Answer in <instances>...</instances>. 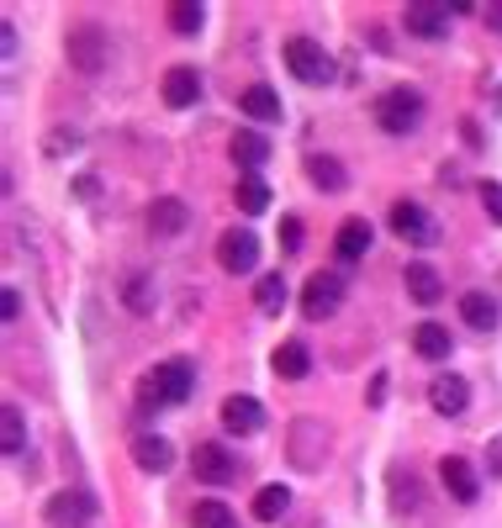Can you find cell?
<instances>
[{"mask_svg":"<svg viewBox=\"0 0 502 528\" xmlns=\"http://www.w3.org/2000/svg\"><path fill=\"white\" fill-rule=\"evenodd\" d=\"M191 391H196V370H191V360H164V365H154L138 381V402L143 407H180V402H191Z\"/></svg>","mask_w":502,"mask_h":528,"instance_id":"6da1fadb","label":"cell"},{"mask_svg":"<svg viewBox=\"0 0 502 528\" xmlns=\"http://www.w3.org/2000/svg\"><path fill=\"white\" fill-rule=\"evenodd\" d=\"M376 122H381V132H392V138H407V132L423 122V96L413 85L386 90V96L376 101Z\"/></svg>","mask_w":502,"mask_h":528,"instance_id":"7a4b0ae2","label":"cell"},{"mask_svg":"<svg viewBox=\"0 0 502 528\" xmlns=\"http://www.w3.org/2000/svg\"><path fill=\"white\" fill-rule=\"evenodd\" d=\"M286 69L307 85H333V74H339L333 59H328V48H318L312 37H291L286 43Z\"/></svg>","mask_w":502,"mask_h":528,"instance_id":"3957f363","label":"cell"},{"mask_svg":"<svg viewBox=\"0 0 502 528\" xmlns=\"http://www.w3.org/2000/svg\"><path fill=\"white\" fill-rule=\"evenodd\" d=\"M392 233H397L402 243H413V249H429V243L439 238V222L423 212L418 201H397V206H392Z\"/></svg>","mask_w":502,"mask_h":528,"instance_id":"277c9868","label":"cell"},{"mask_svg":"<svg viewBox=\"0 0 502 528\" xmlns=\"http://www.w3.org/2000/svg\"><path fill=\"white\" fill-rule=\"evenodd\" d=\"M254 259H259V238L249 228H228L217 238V264L228 275H249L254 270Z\"/></svg>","mask_w":502,"mask_h":528,"instance_id":"5b68a950","label":"cell"},{"mask_svg":"<svg viewBox=\"0 0 502 528\" xmlns=\"http://www.w3.org/2000/svg\"><path fill=\"white\" fill-rule=\"evenodd\" d=\"M339 307H344V280L339 275H312L302 286V312L312 323H323V317H333Z\"/></svg>","mask_w":502,"mask_h":528,"instance_id":"8992f818","label":"cell"},{"mask_svg":"<svg viewBox=\"0 0 502 528\" xmlns=\"http://www.w3.org/2000/svg\"><path fill=\"white\" fill-rule=\"evenodd\" d=\"M191 470H196V481H207V486H228L238 476V460L222 444H196L191 449Z\"/></svg>","mask_w":502,"mask_h":528,"instance_id":"52a82bcc","label":"cell"},{"mask_svg":"<svg viewBox=\"0 0 502 528\" xmlns=\"http://www.w3.org/2000/svg\"><path fill=\"white\" fill-rule=\"evenodd\" d=\"M450 16H455V6H444V0H418V6H407V32L413 37H444L450 32Z\"/></svg>","mask_w":502,"mask_h":528,"instance_id":"ba28073f","label":"cell"},{"mask_svg":"<svg viewBox=\"0 0 502 528\" xmlns=\"http://www.w3.org/2000/svg\"><path fill=\"white\" fill-rule=\"evenodd\" d=\"M69 64L85 69V74H96L106 64V32L101 27H74L69 32Z\"/></svg>","mask_w":502,"mask_h":528,"instance_id":"9c48e42d","label":"cell"},{"mask_svg":"<svg viewBox=\"0 0 502 528\" xmlns=\"http://www.w3.org/2000/svg\"><path fill=\"white\" fill-rule=\"evenodd\" d=\"M90 518H96V497L90 492H59L48 502V523L53 528H85Z\"/></svg>","mask_w":502,"mask_h":528,"instance_id":"30bf717a","label":"cell"},{"mask_svg":"<svg viewBox=\"0 0 502 528\" xmlns=\"http://www.w3.org/2000/svg\"><path fill=\"white\" fill-rule=\"evenodd\" d=\"M439 481H444V492H450L455 502H466V507L481 497L476 470H471V460H460V455H444V460H439Z\"/></svg>","mask_w":502,"mask_h":528,"instance_id":"8fae6325","label":"cell"},{"mask_svg":"<svg viewBox=\"0 0 502 528\" xmlns=\"http://www.w3.org/2000/svg\"><path fill=\"white\" fill-rule=\"evenodd\" d=\"M133 460H138V470H148V476H164V470L175 465V444L164 439V433H138Z\"/></svg>","mask_w":502,"mask_h":528,"instance_id":"7c38bea8","label":"cell"},{"mask_svg":"<svg viewBox=\"0 0 502 528\" xmlns=\"http://www.w3.org/2000/svg\"><path fill=\"white\" fill-rule=\"evenodd\" d=\"M164 106H175V111H185V106H196L201 101V74L191 69V64H175L170 74H164Z\"/></svg>","mask_w":502,"mask_h":528,"instance_id":"4fadbf2b","label":"cell"},{"mask_svg":"<svg viewBox=\"0 0 502 528\" xmlns=\"http://www.w3.org/2000/svg\"><path fill=\"white\" fill-rule=\"evenodd\" d=\"M323 449H328V439H323V428L312 423V418H302V423L291 428V460L302 465V470L323 465Z\"/></svg>","mask_w":502,"mask_h":528,"instance_id":"5bb4252c","label":"cell"},{"mask_svg":"<svg viewBox=\"0 0 502 528\" xmlns=\"http://www.w3.org/2000/svg\"><path fill=\"white\" fill-rule=\"evenodd\" d=\"M407 301H418V307H434V301H444V280L434 264L413 259L407 264Z\"/></svg>","mask_w":502,"mask_h":528,"instance_id":"9a60e30c","label":"cell"},{"mask_svg":"<svg viewBox=\"0 0 502 528\" xmlns=\"http://www.w3.org/2000/svg\"><path fill=\"white\" fill-rule=\"evenodd\" d=\"M222 428L228 433H259L265 428V407H259L254 396H228V402H222Z\"/></svg>","mask_w":502,"mask_h":528,"instance_id":"2e32d148","label":"cell"},{"mask_svg":"<svg viewBox=\"0 0 502 528\" xmlns=\"http://www.w3.org/2000/svg\"><path fill=\"white\" fill-rule=\"evenodd\" d=\"M429 402H434V412H444V418H455V412H466V402H471V386L460 381V375H439V381L429 386Z\"/></svg>","mask_w":502,"mask_h":528,"instance_id":"e0dca14e","label":"cell"},{"mask_svg":"<svg viewBox=\"0 0 502 528\" xmlns=\"http://www.w3.org/2000/svg\"><path fill=\"white\" fill-rule=\"evenodd\" d=\"M185 201H175V196H159L154 206H148V228H154L159 238H175V233H185Z\"/></svg>","mask_w":502,"mask_h":528,"instance_id":"ac0fdd59","label":"cell"},{"mask_svg":"<svg viewBox=\"0 0 502 528\" xmlns=\"http://www.w3.org/2000/svg\"><path fill=\"white\" fill-rule=\"evenodd\" d=\"M333 249H339L344 264L365 259V249H370V222H365V217H349L344 228H339V238H333Z\"/></svg>","mask_w":502,"mask_h":528,"instance_id":"d6986e66","label":"cell"},{"mask_svg":"<svg viewBox=\"0 0 502 528\" xmlns=\"http://www.w3.org/2000/svg\"><path fill=\"white\" fill-rule=\"evenodd\" d=\"M238 106H244V117H254V122H281V96H275L270 85H249L244 96H238Z\"/></svg>","mask_w":502,"mask_h":528,"instance_id":"ffe728a7","label":"cell"},{"mask_svg":"<svg viewBox=\"0 0 502 528\" xmlns=\"http://www.w3.org/2000/svg\"><path fill=\"white\" fill-rule=\"evenodd\" d=\"M460 317H466L476 333H492L497 328V301L487 291H466V296H460Z\"/></svg>","mask_w":502,"mask_h":528,"instance_id":"44dd1931","label":"cell"},{"mask_svg":"<svg viewBox=\"0 0 502 528\" xmlns=\"http://www.w3.org/2000/svg\"><path fill=\"white\" fill-rule=\"evenodd\" d=\"M413 349L423 354V360H450L455 338H450V328H439V323H418V333H413Z\"/></svg>","mask_w":502,"mask_h":528,"instance_id":"7402d4cb","label":"cell"},{"mask_svg":"<svg viewBox=\"0 0 502 528\" xmlns=\"http://www.w3.org/2000/svg\"><path fill=\"white\" fill-rule=\"evenodd\" d=\"M0 449H6L11 460H22V449H27V418H22V407L0 412Z\"/></svg>","mask_w":502,"mask_h":528,"instance_id":"603a6c76","label":"cell"},{"mask_svg":"<svg viewBox=\"0 0 502 528\" xmlns=\"http://www.w3.org/2000/svg\"><path fill=\"white\" fill-rule=\"evenodd\" d=\"M270 159V138H259V132H238L233 138V164L238 169H259Z\"/></svg>","mask_w":502,"mask_h":528,"instance_id":"cb8c5ba5","label":"cell"},{"mask_svg":"<svg viewBox=\"0 0 502 528\" xmlns=\"http://www.w3.org/2000/svg\"><path fill=\"white\" fill-rule=\"evenodd\" d=\"M312 370V354H307V344H281L275 349V375H286V381H302V375Z\"/></svg>","mask_w":502,"mask_h":528,"instance_id":"d4e9b609","label":"cell"},{"mask_svg":"<svg viewBox=\"0 0 502 528\" xmlns=\"http://www.w3.org/2000/svg\"><path fill=\"white\" fill-rule=\"evenodd\" d=\"M286 507H291V492H286L281 481H275V486H259V492H254V518H259V523H275Z\"/></svg>","mask_w":502,"mask_h":528,"instance_id":"484cf974","label":"cell"},{"mask_svg":"<svg viewBox=\"0 0 502 528\" xmlns=\"http://www.w3.org/2000/svg\"><path fill=\"white\" fill-rule=\"evenodd\" d=\"M286 296H291V291H286V280H281V275H259V280H254V301H259V312H265V317L281 312V307H286Z\"/></svg>","mask_w":502,"mask_h":528,"instance_id":"4316f807","label":"cell"},{"mask_svg":"<svg viewBox=\"0 0 502 528\" xmlns=\"http://www.w3.org/2000/svg\"><path fill=\"white\" fill-rule=\"evenodd\" d=\"M265 206H270V185H265V180H259V175H244V180H238V212H244V217H259Z\"/></svg>","mask_w":502,"mask_h":528,"instance_id":"83f0119b","label":"cell"},{"mask_svg":"<svg viewBox=\"0 0 502 528\" xmlns=\"http://www.w3.org/2000/svg\"><path fill=\"white\" fill-rule=\"evenodd\" d=\"M307 175H312V185H318V191H344V185H349L344 164H339V159H323V154L307 164Z\"/></svg>","mask_w":502,"mask_h":528,"instance_id":"f1b7e54d","label":"cell"},{"mask_svg":"<svg viewBox=\"0 0 502 528\" xmlns=\"http://www.w3.org/2000/svg\"><path fill=\"white\" fill-rule=\"evenodd\" d=\"M191 523H196V528H238L233 507H222V502H196V507H191Z\"/></svg>","mask_w":502,"mask_h":528,"instance_id":"f546056e","label":"cell"},{"mask_svg":"<svg viewBox=\"0 0 502 528\" xmlns=\"http://www.w3.org/2000/svg\"><path fill=\"white\" fill-rule=\"evenodd\" d=\"M201 22H207V11L191 6V0H175V6H170V27H175L180 37H196V32H201Z\"/></svg>","mask_w":502,"mask_h":528,"instance_id":"4dcf8cb0","label":"cell"},{"mask_svg":"<svg viewBox=\"0 0 502 528\" xmlns=\"http://www.w3.org/2000/svg\"><path fill=\"white\" fill-rule=\"evenodd\" d=\"M122 296H127V312H148V307H154V291H148V280H138V275L127 280Z\"/></svg>","mask_w":502,"mask_h":528,"instance_id":"1f68e13d","label":"cell"},{"mask_svg":"<svg viewBox=\"0 0 502 528\" xmlns=\"http://www.w3.org/2000/svg\"><path fill=\"white\" fill-rule=\"evenodd\" d=\"M481 206H487V212H492V222L502 228V185H497V180H487V185H481Z\"/></svg>","mask_w":502,"mask_h":528,"instance_id":"d6a6232c","label":"cell"},{"mask_svg":"<svg viewBox=\"0 0 502 528\" xmlns=\"http://www.w3.org/2000/svg\"><path fill=\"white\" fill-rule=\"evenodd\" d=\"M74 148H80V138H74V127H53L48 154H74Z\"/></svg>","mask_w":502,"mask_h":528,"instance_id":"836d02e7","label":"cell"},{"mask_svg":"<svg viewBox=\"0 0 502 528\" xmlns=\"http://www.w3.org/2000/svg\"><path fill=\"white\" fill-rule=\"evenodd\" d=\"M0 317H6V323H16V317H22V291H16V286L0 291Z\"/></svg>","mask_w":502,"mask_h":528,"instance_id":"e575fe53","label":"cell"},{"mask_svg":"<svg viewBox=\"0 0 502 528\" xmlns=\"http://www.w3.org/2000/svg\"><path fill=\"white\" fill-rule=\"evenodd\" d=\"M281 243H286V249H302V222H296V217L281 222Z\"/></svg>","mask_w":502,"mask_h":528,"instance_id":"d590c367","label":"cell"},{"mask_svg":"<svg viewBox=\"0 0 502 528\" xmlns=\"http://www.w3.org/2000/svg\"><path fill=\"white\" fill-rule=\"evenodd\" d=\"M365 396H370V407H381V402H386V370H376V381H370Z\"/></svg>","mask_w":502,"mask_h":528,"instance_id":"8d00e7d4","label":"cell"},{"mask_svg":"<svg viewBox=\"0 0 502 528\" xmlns=\"http://www.w3.org/2000/svg\"><path fill=\"white\" fill-rule=\"evenodd\" d=\"M487 470H492V476H502V433H497V444L487 449Z\"/></svg>","mask_w":502,"mask_h":528,"instance_id":"74e56055","label":"cell"},{"mask_svg":"<svg viewBox=\"0 0 502 528\" xmlns=\"http://www.w3.org/2000/svg\"><path fill=\"white\" fill-rule=\"evenodd\" d=\"M0 43H6L0 53H6V59H11V53H16V27H0Z\"/></svg>","mask_w":502,"mask_h":528,"instance_id":"f35d334b","label":"cell"},{"mask_svg":"<svg viewBox=\"0 0 502 528\" xmlns=\"http://www.w3.org/2000/svg\"><path fill=\"white\" fill-rule=\"evenodd\" d=\"M487 27H492V32H502V6H492V11H487Z\"/></svg>","mask_w":502,"mask_h":528,"instance_id":"ab89813d","label":"cell"}]
</instances>
